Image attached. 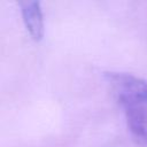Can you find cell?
Wrapping results in <instances>:
<instances>
[{"label": "cell", "mask_w": 147, "mask_h": 147, "mask_svg": "<svg viewBox=\"0 0 147 147\" xmlns=\"http://www.w3.org/2000/svg\"><path fill=\"white\" fill-rule=\"evenodd\" d=\"M113 96L122 107L133 141L147 147V82L127 72H106Z\"/></svg>", "instance_id": "cell-1"}, {"label": "cell", "mask_w": 147, "mask_h": 147, "mask_svg": "<svg viewBox=\"0 0 147 147\" xmlns=\"http://www.w3.org/2000/svg\"><path fill=\"white\" fill-rule=\"evenodd\" d=\"M21 14L26 31L34 41L44 37V15L39 1H21Z\"/></svg>", "instance_id": "cell-2"}]
</instances>
